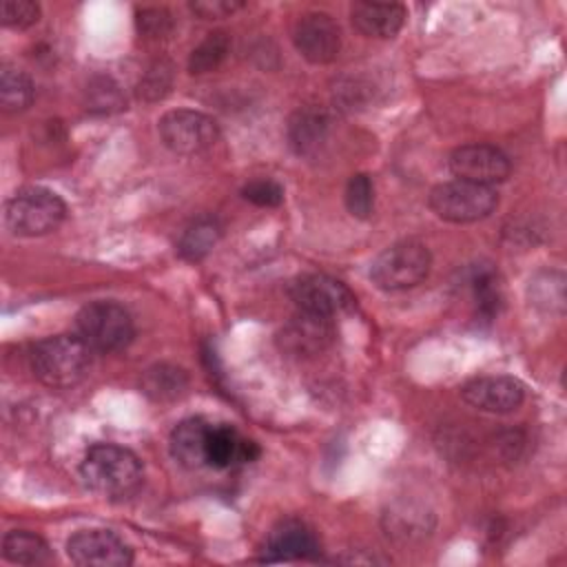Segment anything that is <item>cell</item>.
Masks as SVG:
<instances>
[{
	"mask_svg": "<svg viewBox=\"0 0 567 567\" xmlns=\"http://www.w3.org/2000/svg\"><path fill=\"white\" fill-rule=\"evenodd\" d=\"M159 137L164 146L177 155H197L208 151L219 137V124L193 109H175L159 117Z\"/></svg>",
	"mask_w": 567,
	"mask_h": 567,
	"instance_id": "obj_7",
	"label": "cell"
},
{
	"mask_svg": "<svg viewBox=\"0 0 567 567\" xmlns=\"http://www.w3.org/2000/svg\"><path fill=\"white\" fill-rule=\"evenodd\" d=\"M427 204L443 221L472 224L489 217L496 210L498 195L492 186L454 179L434 186Z\"/></svg>",
	"mask_w": 567,
	"mask_h": 567,
	"instance_id": "obj_6",
	"label": "cell"
},
{
	"mask_svg": "<svg viewBox=\"0 0 567 567\" xmlns=\"http://www.w3.org/2000/svg\"><path fill=\"white\" fill-rule=\"evenodd\" d=\"M230 49V38L224 31H213L208 33L190 53L188 58V71L190 73H208L217 69L224 58L228 55Z\"/></svg>",
	"mask_w": 567,
	"mask_h": 567,
	"instance_id": "obj_25",
	"label": "cell"
},
{
	"mask_svg": "<svg viewBox=\"0 0 567 567\" xmlns=\"http://www.w3.org/2000/svg\"><path fill=\"white\" fill-rule=\"evenodd\" d=\"M319 556V540L315 532L301 520H281L272 527L266 540V554L261 560L268 563H292L312 560Z\"/></svg>",
	"mask_w": 567,
	"mask_h": 567,
	"instance_id": "obj_14",
	"label": "cell"
},
{
	"mask_svg": "<svg viewBox=\"0 0 567 567\" xmlns=\"http://www.w3.org/2000/svg\"><path fill=\"white\" fill-rule=\"evenodd\" d=\"M461 396L467 405L481 412L509 414L525 401V385L507 374L476 377L461 388Z\"/></svg>",
	"mask_w": 567,
	"mask_h": 567,
	"instance_id": "obj_12",
	"label": "cell"
},
{
	"mask_svg": "<svg viewBox=\"0 0 567 567\" xmlns=\"http://www.w3.org/2000/svg\"><path fill=\"white\" fill-rule=\"evenodd\" d=\"M171 66L164 64V62H155L146 73L144 78L140 80V86H137V95L144 97V100H159L166 95V91L171 89Z\"/></svg>",
	"mask_w": 567,
	"mask_h": 567,
	"instance_id": "obj_31",
	"label": "cell"
},
{
	"mask_svg": "<svg viewBox=\"0 0 567 567\" xmlns=\"http://www.w3.org/2000/svg\"><path fill=\"white\" fill-rule=\"evenodd\" d=\"M80 474L91 492L111 501L131 498L144 483V467L137 454L115 443L89 447Z\"/></svg>",
	"mask_w": 567,
	"mask_h": 567,
	"instance_id": "obj_1",
	"label": "cell"
},
{
	"mask_svg": "<svg viewBox=\"0 0 567 567\" xmlns=\"http://www.w3.org/2000/svg\"><path fill=\"white\" fill-rule=\"evenodd\" d=\"M292 42L303 60L312 64H328L339 55L341 31L328 13L310 11L299 16L295 22Z\"/></svg>",
	"mask_w": 567,
	"mask_h": 567,
	"instance_id": "obj_11",
	"label": "cell"
},
{
	"mask_svg": "<svg viewBox=\"0 0 567 567\" xmlns=\"http://www.w3.org/2000/svg\"><path fill=\"white\" fill-rule=\"evenodd\" d=\"M470 286H472L476 312L483 319H494L501 310V303H503L498 275L492 268H485V266L474 268V272L470 277Z\"/></svg>",
	"mask_w": 567,
	"mask_h": 567,
	"instance_id": "obj_23",
	"label": "cell"
},
{
	"mask_svg": "<svg viewBox=\"0 0 567 567\" xmlns=\"http://www.w3.org/2000/svg\"><path fill=\"white\" fill-rule=\"evenodd\" d=\"M188 388V374L184 368L171 363H155L142 374V392L157 403L175 401Z\"/></svg>",
	"mask_w": 567,
	"mask_h": 567,
	"instance_id": "obj_17",
	"label": "cell"
},
{
	"mask_svg": "<svg viewBox=\"0 0 567 567\" xmlns=\"http://www.w3.org/2000/svg\"><path fill=\"white\" fill-rule=\"evenodd\" d=\"M432 268V255L427 246L421 241H396L381 250L372 266H370V279L377 288L396 292L419 286Z\"/></svg>",
	"mask_w": 567,
	"mask_h": 567,
	"instance_id": "obj_4",
	"label": "cell"
},
{
	"mask_svg": "<svg viewBox=\"0 0 567 567\" xmlns=\"http://www.w3.org/2000/svg\"><path fill=\"white\" fill-rule=\"evenodd\" d=\"M346 208L357 219H368L374 210V184L365 173H357L346 184Z\"/></svg>",
	"mask_w": 567,
	"mask_h": 567,
	"instance_id": "obj_27",
	"label": "cell"
},
{
	"mask_svg": "<svg viewBox=\"0 0 567 567\" xmlns=\"http://www.w3.org/2000/svg\"><path fill=\"white\" fill-rule=\"evenodd\" d=\"M221 239V224L215 217L195 219L179 237L177 252L182 259L199 261L204 259Z\"/></svg>",
	"mask_w": 567,
	"mask_h": 567,
	"instance_id": "obj_20",
	"label": "cell"
},
{
	"mask_svg": "<svg viewBox=\"0 0 567 567\" xmlns=\"http://www.w3.org/2000/svg\"><path fill=\"white\" fill-rule=\"evenodd\" d=\"M208 432H210V423H206L199 416L193 419H184L179 421L168 439V447L173 458L188 467H202L206 465V447H208Z\"/></svg>",
	"mask_w": 567,
	"mask_h": 567,
	"instance_id": "obj_16",
	"label": "cell"
},
{
	"mask_svg": "<svg viewBox=\"0 0 567 567\" xmlns=\"http://www.w3.org/2000/svg\"><path fill=\"white\" fill-rule=\"evenodd\" d=\"M135 24H137V31L144 38L159 40V38H166L173 31V16L166 9H159V7L140 9L137 18H135Z\"/></svg>",
	"mask_w": 567,
	"mask_h": 567,
	"instance_id": "obj_30",
	"label": "cell"
},
{
	"mask_svg": "<svg viewBox=\"0 0 567 567\" xmlns=\"http://www.w3.org/2000/svg\"><path fill=\"white\" fill-rule=\"evenodd\" d=\"M241 447L244 439L237 434V430L228 423L210 425L208 432V447H206V465L215 470L230 467L235 463H241Z\"/></svg>",
	"mask_w": 567,
	"mask_h": 567,
	"instance_id": "obj_21",
	"label": "cell"
},
{
	"mask_svg": "<svg viewBox=\"0 0 567 567\" xmlns=\"http://www.w3.org/2000/svg\"><path fill=\"white\" fill-rule=\"evenodd\" d=\"M288 295L299 312L328 319L346 315L357 306L352 290L330 275H301L288 286Z\"/></svg>",
	"mask_w": 567,
	"mask_h": 567,
	"instance_id": "obj_8",
	"label": "cell"
},
{
	"mask_svg": "<svg viewBox=\"0 0 567 567\" xmlns=\"http://www.w3.org/2000/svg\"><path fill=\"white\" fill-rule=\"evenodd\" d=\"M84 104L89 113L97 115H111L124 109L126 100L120 89V84L109 75H97L86 84L84 91Z\"/></svg>",
	"mask_w": 567,
	"mask_h": 567,
	"instance_id": "obj_24",
	"label": "cell"
},
{
	"mask_svg": "<svg viewBox=\"0 0 567 567\" xmlns=\"http://www.w3.org/2000/svg\"><path fill=\"white\" fill-rule=\"evenodd\" d=\"M334 341V323L328 317L299 312L277 334L281 352L292 357H315Z\"/></svg>",
	"mask_w": 567,
	"mask_h": 567,
	"instance_id": "obj_13",
	"label": "cell"
},
{
	"mask_svg": "<svg viewBox=\"0 0 567 567\" xmlns=\"http://www.w3.org/2000/svg\"><path fill=\"white\" fill-rule=\"evenodd\" d=\"M450 171L456 179L492 186L505 182L512 164L509 157L492 144H465L452 151Z\"/></svg>",
	"mask_w": 567,
	"mask_h": 567,
	"instance_id": "obj_9",
	"label": "cell"
},
{
	"mask_svg": "<svg viewBox=\"0 0 567 567\" xmlns=\"http://www.w3.org/2000/svg\"><path fill=\"white\" fill-rule=\"evenodd\" d=\"M328 133V117L319 109H303L297 111L288 124V140L290 146L299 155H310L319 148Z\"/></svg>",
	"mask_w": 567,
	"mask_h": 567,
	"instance_id": "obj_18",
	"label": "cell"
},
{
	"mask_svg": "<svg viewBox=\"0 0 567 567\" xmlns=\"http://www.w3.org/2000/svg\"><path fill=\"white\" fill-rule=\"evenodd\" d=\"M40 20V4L31 0H4L0 7V22L7 29H29Z\"/></svg>",
	"mask_w": 567,
	"mask_h": 567,
	"instance_id": "obj_28",
	"label": "cell"
},
{
	"mask_svg": "<svg viewBox=\"0 0 567 567\" xmlns=\"http://www.w3.org/2000/svg\"><path fill=\"white\" fill-rule=\"evenodd\" d=\"M78 334L97 352L124 350L135 334L131 312L111 299H97L86 303L75 317Z\"/></svg>",
	"mask_w": 567,
	"mask_h": 567,
	"instance_id": "obj_5",
	"label": "cell"
},
{
	"mask_svg": "<svg viewBox=\"0 0 567 567\" xmlns=\"http://www.w3.org/2000/svg\"><path fill=\"white\" fill-rule=\"evenodd\" d=\"M405 16V7L399 2H354L350 7L354 29L377 40L394 38L403 29Z\"/></svg>",
	"mask_w": 567,
	"mask_h": 567,
	"instance_id": "obj_15",
	"label": "cell"
},
{
	"mask_svg": "<svg viewBox=\"0 0 567 567\" xmlns=\"http://www.w3.org/2000/svg\"><path fill=\"white\" fill-rule=\"evenodd\" d=\"M91 348L80 334H53L31 350V370L49 388H71L91 368Z\"/></svg>",
	"mask_w": 567,
	"mask_h": 567,
	"instance_id": "obj_2",
	"label": "cell"
},
{
	"mask_svg": "<svg viewBox=\"0 0 567 567\" xmlns=\"http://www.w3.org/2000/svg\"><path fill=\"white\" fill-rule=\"evenodd\" d=\"M2 556L16 565H44L53 558L49 543L27 529H11L4 534Z\"/></svg>",
	"mask_w": 567,
	"mask_h": 567,
	"instance_id": "obj_19",
	"label": "cell"
},
{
	"mask_svg": "<svg viewBox=\"0 0 567 567\" xmlns=\"http://www.w3.org/2000/svg\"><path fill=\"white\" fill-rule=\"evenodd\" d=\"M35 95V86L31 78L18 66L4 64L0 71V104L7 113L24 111Z\"/></svg>",
	"mask_w": 567,
	"mask_h": 567,
	"instance_id": "obj_22",
	"label": "cell"
},
{
	"mask_svg": "<svg viewBox=\"0 0 567 567\" xmlns=\"http://www.w3.org/2000/svg\"><path fill=\"white\" fill-rule=\"evenodd\" d=\"M529 290H534L532 301L534 306L549 310V312H563L565 306V279L560 272H543L534 281H529Z\"/></svg>",
	"mask_w": 567,
	"mask_h": 567,
	"instance_id": "obj_26",
	"label": "cell"
},
{
	"mask_svg": "<svg viewBox=\"0 0 567 567\" xmlns=\"http://www.w3.org/2000/svg\"><path fill=\"white\" fill-rule=\"evenodd\" d=\"M244 199H248L255 206L261 208H275L284 202V186L275 179L261 177V179H252L241 188Z\"/></svg>",
	"mask_w": 567,
	"mask_h": 567,
	"instance_id": "obj_29",
	"label": "cell"
},
{
	"mask_svg": "<svg viewBox=\"0 0 567 567\" xmlns=\"http://www.w3.org/2000/svg\"><path fill=\"white\" fill-rule=\"evenodd\" d=\"M66 554L82 567H126L133 549L109 529H80L66 540Z\"/></svg>",
	"mask_w": 567,
	"mask_h": 567,
	"instance_id": "obj_10",
	"label": "cell"
},
{
	"mask_svg": "<svg viewBox=\"0 0 567 567\" xmlns=\"http://www.w3.org/2000/svg\"><path fill=\"white\" fill-rule=\"evenodd\" d=\"M66 217V204L60 195L42 186L18 190L4 204V224L13 235L40 237L53 233Z\"/></svg>",
	"mask_w": 567,
	"mask_h": 567,
	"instance_id": "obj_3",
	"label": "cell"
},
{
	"mask_svg": "<svg viewBox=\"0 0 567 567\" xmlns=\"http://www.w3.org/2000/svg\"><path fill=\"white\" fill-rule=\"evenodd\" d=\"M244 2L237 0H195L188 4V9L199 18V20H221L239 11Z\"/></svg>",
	"mask_w": 567,
	"mask_h": 567,
	"instance_id": "obj_32",
	"label": "cell"
}]
</instances>
